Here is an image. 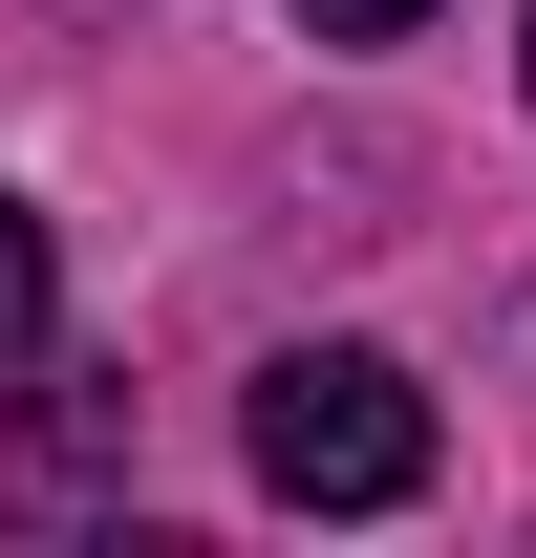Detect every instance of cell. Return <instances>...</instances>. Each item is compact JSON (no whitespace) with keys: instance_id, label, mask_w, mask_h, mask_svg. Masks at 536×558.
I'll list each match as a JSON object with an SVG mask.
<instances>
[{"instance_id":"obj_3","label":"cell","mask_w":536,"mask_h":558,"mask_svg":"<svg viewBox=\"0 0 536 558\" xmlns=\"http://www.w3.org/2000/svg\"><path fill=\"white\" fill-rule=\"evenodd\" d=\"M301 22H322V44H407L429 0H301Z\"/></svg>"},{"instance_id":"obj_2","label":"cell","mask_w":536,"mask_h":558,"mask_svg":"<svg viewBox=\"0 0 536 558\" xmlns=\"http://www.w3.org/2000/svg\"><path fill=\"white\" fill-rule=\"evenodd\" d=\"M22 344H44V215L0 194V365H22Z\"/></svg>"},{"instance_id":"obj_1","label":"cell","mask_w":536,"mask_h":558,"mask_svg":"<svg viewBox=\"0 0 536 558\" xmlns=\"http://www.w3.org/2000/svg\"><path fill=\"white\" fill-rule=\"evenodd\" d=\"M258 494L301 515H407L429 494V387L387 344H279L258 365Z\"/></svg>"},{"instance_id":"obj_4","label":"cell","mask_w":536,"mask_h":558,"mask_svg":"<svg viewBox=\"0 0 536 558\" xmlns=\"http://www.w3.org/2000/svg\"><path fill=\"white\" fill-rule=\"evenodd\" d=\"M515 65H536V44H515Z\"/></svg>"}]
</instances>
